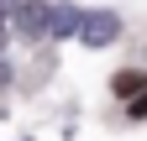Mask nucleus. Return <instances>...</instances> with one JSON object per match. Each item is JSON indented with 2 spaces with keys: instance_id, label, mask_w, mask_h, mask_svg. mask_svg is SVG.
<instances>
[{
  "instance_id": "f257e3e1",
  "label": "nucleus",
  "mask_w": 147,
  "mask_h": 141,
  "mask_svg": "<svg viewBox=\"0 0 147 141\" xmlns=\"http://www.w3.org/2000/svg\"><path fill=\"white\" fill-rule=\"evenodd\" d=\"M116 37H121V16H116V11L79 16V42H84V47H110Z\"/></svg>"
},
{
  "instance_id": "f03ea898",
  "label": "nucleus",
  "mask_w": 147,
  "mask_h": 141,
  "mask_svg": "<svg viewBox=\"0 0 147 141\" xmlns=\"http://www.w3.org/2000/svg\"><path fill=\"white\" fill-rule=\"evenodd\" d=\"M16 31L21 37H47V5H16Z\"/></svg>"
},
{
  "instance_id": "7ed1b4c3",
  "label": "nucleus",
  "mask_w": 147,
  "mask_h": 141,
  "mask_svg": "<svg viewBox=\"0 0 147 141\" xmlns=\"http://www.w3.org/2000/svg\"><path fill=\"white\" fill-rule=\"evenodd\" d=\"M79 31V11L74 5H47V37H74Z\"/></svg>"
},
{
  "instance_id": "20e7f679",
  "label": "nucleus",
  "mask_w": 147,
  "mask_h": 141,
  "mask_svg": "<svg viewBox=\"0 0 147 141\" xmlns=\"http://www.w3.org/2000/svg\"><path fill=\"white\" fill-rule=\"evenodd\" d=\"M142 89H147V78L137 73V68H126V73L110 78V94H116V99H131V94H142Z\"/></svg>"
},
{
  "instance_id": "39448f33",
  "label": "nucleus",
  "mask_w": 147,
  "mask_h": 141,
  "mask_svg": "<svg viewBox=\"0 0 147 141\" xmlns=\"http://www.w3.org/2000/svg\"><path fill=\"white\" fill-rule=\"evenodd\" d=\"M126 104H131V115L142 120V115H147V89H142V94H131V99H126Z\"/></svg>"
},
{
  "instance_id": "423d86ee",
  "label": "nucleus",
  "mask_w": 147,
  "mask_h": 141,
  "mask_svg": "<svg viewBox=\"0 0 147 141\" xmlns=\"http://www.w3.org/2000/svg\"><path fill=\"white\" fill-rule=\"evenodd\" d=\"M0 47H5V21H0Z\"/></svg>"
},
{
  "instance_id": "0eeeda50",
  "label": "nucleus",
  "mask_w": 147,
  "mask_h": 141,
  "mask_svg": "<svg viewBox=\"0 0 147 141\" xmlns=\"http://www.w3.org/2000/svg\"><path fill=\"white\" fill-rule=\"evenodd\" d=\"M5 5H16V0H0V11H5Z\"/></svg>"
}]
</instances>
